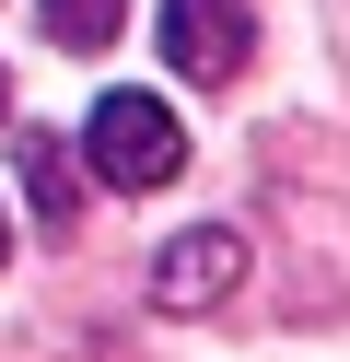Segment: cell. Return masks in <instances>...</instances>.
I'll list each match as a JSON object with an SVG mask.
<instances>
[{"label":"cell","mask_w":350,"mask_h":362,"mask_svg":"<svg viewBox=\"0 0 350 362\" xmlns=\"http://www.w3.org/2000/svg\"><path fill=\"white\" fill-rule=\"evenodd\" d=\"M0 257H12V222H0Z\"/></svg>","instance_id":"cell-6"},{"label":"cell","mask_w":350,"mask_h":362,"mask_svg":"<svg viewBox=\"0 0 350 362\" xmlns=\"http://www.w3.org/2000/svg\"><path fill=\"white\" fill-rule=\"evenodd\" d=\"M82 164L105 175V187H175L187 129H175V105H163V94H105V105L82 117Z\"/></svg>","instance_id":"cell-1"},{"label":"cell","mask_w":350,"mask_h":362,"mask_svg":"<svg viewBox=\"0 0 350 362\" xmlns=\"http://www.w3.org/2000/svg\"><path fill=\"white\" fill-rule=\"evenodd\" d=\"M23 199H35L47 234H70V222H82V164H70L59 129H23Z\"/></svg>","instance_id":"cell-4"},{"label":"cell","mask_w":350,"mask_h":362,"mask_svg":"<svg viewBox=\"0 0 350 362\" xmlns=\"http://www.w3.org/2000/svg\"><path fill=\"white\" fill-rule=\"evenodd\" d=\"M233 281H245V234H222V222H187V234L152 257V304H163V315H199V304H222Z\"/></svg>","instance_id":"cell-3"},{"label":"cell","mask_w":350,"mask_h":362,"mask_svg":"<svg viewBox=\"0 0 350 362\" xmlns=\"http://www.w3.org/2000/svg\"><path fill=\"white\" fill-rule=\"evenodd\" d=\"M35 24H47V47H59V59H93V47H117L129 0H35Z\"/></svg>","instance_id":"cell-5"},{"label":"cell","mask_w":350,"mask_h":362,"mask_svg":"<svg viewBox=\"0 0 350 362\" xmlns=\"http://www.w3.org/2000/svg\"><path fill=\"white\" fill-rule=\"evenodd\" d=\"M163 59L187 82H233L257 59V12L245 0H163Z\"/></svg>","instance_id":"cell-2"},{"label":"cell","mask_w":350,"mask_h":362,"mask_svg":"<svg viewBox=\"0 0 350 362\" xmlns=\"http://www.w3.org/2000/svg\"><path fill=\"white\" fill-rule=\"evenodd\" d=\"M0 105H12V71H0Z\"/></svg>","instance_id":"cell-7"}]
</instances>
